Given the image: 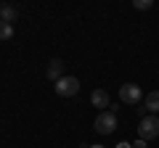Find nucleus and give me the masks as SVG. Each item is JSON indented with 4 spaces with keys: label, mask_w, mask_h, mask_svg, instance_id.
Here are the masks:
<instances>
[{
    "label": "nucleus",
    "mask_w": 159,
    "mask_h": 148,
    "mask_svg": "<svg viewBox=\"0 0 159 148\" xmlns=\"http://www.w3.org/2000/svg\"><path fill=\"white\" fill-rule=\"evenodd\" d=\"M93 127H96L98 135H111V132L117 130V116H114L111 111H101V114L96 116V122H93Z\"/></svg>",
    "instance_id": "obj_1"
},
{
    "label": "nucleus",
    "mask_w": 159,
    "mask_h": 148,
    "mask_svg": "<svg viewBox=\"0 0 159 148\" xmlns=\"http://www.w3.org/2000/svg\"><path fill=\"white\" fill-rule=\"evenodd\" d=\"M53 90H56V95H61V98H72V95L80 93V80L77 77H61V80L53 85Z\"/></svg>",
    "instance_id": "obj_2"
},
{
    "label": "nucleus",
    "mask_w": 159,
    "mask_h": 148,
    "mask_svg": "<svg viewBox=\"0 0 159 148\" xmlns=\"http://www.w3.org/2000/svg\"><path fill=\"white\" fill-rule=\"evenodd\" d=\"M138 135H141V140H154V137L159 135V119L157 116H143L141 124H138Z\"/></svg>",
    "instance_id": "obj_3"
},
{
    "label": "nucleus",
    "mask_w": 159,
    "mask_h": 148,
    "mask_svg": "<svg viewBox=\"0 0 159 148\" xmlns=\"http://www.w3.org/2000/svg\"><path fill=\"white\" fill-rule=\"evenodd\" d=\"M143 98V90L135 85V82H127V85H122L119 87V101L122 103H127V106H135L138 101Z\"/></svg>",
    "instance_id": "obj_4"
},
{
    "label": "nucleus",
    "mask_w": 159,
    "mask_h": 148,
    "mask_svg": "<svg viewBox=\"0 0 159 148\" xmlns=\"http://www.w3.org/2000/svg\"><path fill=\"white\" fill-rule=\"evenodd\" d=\"M90 103L96 108H101V111H109V108H111V98H109L106 90H93L90 93Z\"/></svg>",
    "instance_id": "obj_5"
},
{
    "label": "nucleus",
    "mask_w": 159,
    "mask_h": 148,
    "mask_svg": "<svg viewBox=\"0 0 159 148\" xmlns=\"http://www.w3.org/2000/svg\"><path fill=\"white\" fill-rule=\"evenodd\" d=\"M61 77H64V61H61V58H53V61L48 63V80L58 82Z\"/></svg>",
    "instance_id": "obj_6"
},
{
    "label": "nucleus",
    "mask_w": 159,
    "mask_h": 148,
    "mask_svg": "<svg viewBox=\"0 0 159 148\" xmlns=\"http://www.w3.org/2000/svg\"><path fill=\"white\" fill-rule=\"evenodd\" d=\"M143 108L151 111V114H157V111H159V90H151L146 98H143Z\"/></svg>",
    "instance_id": "obj_7"
},
{
    "label": "nucleus",
    "mask_w": 159,
    "mask_h": 148,
    "mask_svg": "<svg viewBox=\"0 0 159 148\" xmlns=\"http://www.w3.org/2000/svg\"><path fill=\"white\" fill-rule=\"evenodd\" d=\"M16 16H19V11L13 6H3V16H0V21L11 24V21H16Z\"/></svg>",
    "instance_id": "obj_8"
},
{
    "label": "nucleus",
    "mask_w": 159,
    "mask_h": 148,
    "mask_svg": "<svg viewBox=\"0 0 159 148\" xmlns=\"http://www.w3.org/2000/svg\"><path fill=\"white\" fill-rule=\"evenodd\" d=\"M13 37V27L6 21H0V40H11Z\"/></svg>",
    "instance_id": "obj_9"
},
{
    "label": "nucleus",
    "mask_w": 159,
    "mask_h": 148,
    "mask_svg": "<svg viewBox=\"0 0 159 148\" xmlns=\"http://www.w3.org/2000/svg\"><path fill=\"white\" fill-rule=\"evenodd\" d=\"M154 3L151 0H133V8H138V11H148Z\"/></svg>",
    "instance_id": "obj_10"
},
{
    "label": "nucleus",
    "mask_w": 159,
    "mask_h": 148,
    "mask_svg": "<svg viewBox=\"0 0 159 148\" xmlns=\"http://www.w3.org/2000/svg\"><path fill=\"white\" fill-rule=\"evenodd\" d=\"M133 148H146V140H141V137H138V140L133 143Z\"/></svg>",
    "instance_id": "obj_11"
},
{
    "label": "nucleus",
    "mask_w": 159,
    "mask_h": 148,
    "mask_svg": "<svg viewBox=\"0 0 159 148\" xmlns=\"http://www.w3.org/2000/svg\"><path fill=\"white\" fill-rule=\"evenodd\" d=\"M117 148H133V146H130V143H119Z\"/></svg>",
    "instance_id": "obj_12"
},
{
    "label": "nucleus",
    "mask_w": 159,
    "mask_h": 148,
    "mask_svg": "<svg viewBox=\"0 0 159 148\" xmlns=\"http://www.w3.org/2000/svg\"><path fill=\"white\" fill-rule=\"evenodd\" d=\"M82 148H103V146H82Z\"/></svg>",
    "instance_id": "obj_13"
},
{
    "label": "nucleus",
    "mask_w": 159,
    "mask_h": 148,
    "mask_svg": "<svg viewBox=\"0 0 159 148\" xmlns=\"http://www.w3.org/2000/svg\"><path fill=\"white\" fill-rule=\"evenodd\" d=\"M0 16H3V6H0Z\"/></svg>",
    "instance_id": "obj_14"
}]
</instances>
